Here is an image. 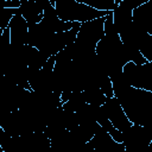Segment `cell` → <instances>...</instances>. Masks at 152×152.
<instances>
[{"label":"cell","instance_id":"obj_1","mask_svg":"<svg viewBox=\"0 0 152 152\" xmlns=\"http://www.w3.org/2000/svg\"><path fill=\"white\" fill-rule=\"evenodd\" d=\"M124 112L133 125L152 127V93L128 87L115 95Z\"/></svg>","mask_w":152,"mask_h":152},{"label":"cell","instance_id":"obj_2","mask_svg":"<svg viewBox=\"0 0 152 152\" xmlns=\"http://www.w3.org/2000/svg\"><path fill=\"white\" fill-rule=\"evenodd\" d=\"M55 7L61 20L80 24L103 18L109 13L97 11L78 0H56Z\"/></svg>","mask_w":152,"mask_h":152},{"label":"cell","instance_id":"obj_3","mask_svg":"<svg viewBox=\"0 0 152 152\" xmlns=\"http://www.w3.org/2000/svg\"><path fill=\"white\" fill-rule=\"evenodd\" d=\"M152 141V127L132 125L122 133L126 152H144Z\"/></svg>","mask_w":152,"mask_h":152},{"label":"cell","instance_id":"obj_4","mask_svg":"<svg viewBox=\"0 0 152 152\" xmlns=\"http://www.w3.org/2000/svg\"><path fill=\"white\" fill-rule=\"evenodd\" d=\"M102 109L107 115V118L109 119V121L112 122V125L120 132L124 133L126 129H128L133 125L127 118L126 113L124 112L120 102L115 96L112 99H108L106 103L102 106Z\"/></svg>","mask_w":152,"mask_h":152},{"label":"cell","instance_id":"obj_5","mask_svg":"<svg viewBox=\"0 0 152 152\" xmlns=\"http://www.w3.org/2000/svg\"><path fill=\"white\" fill-rule=\"evenodd\" d=\"M48 30H50L53 33H61V32H66L70 31L76 23H69V21H63L58 18L57 10L55 5L49 0L48 5L44 8V15L40 21Z\"/></svg>","mask_w":152,"mask_h":152},{"label":"cell","instance_id":"obj_6","mask_svg":"<svg viewBox=\"0 0 152 152\" xmlns=\"http://www.w3.org/2000/svg\"><path fill=\"white\" fill-rule=\"evenodd\" d=\"M133 24L148 34H152V0H147L135 8L132 14Z\"/></svg>","mask_w":152,"mask_h":152},{"label":"cell","instance_id":"obj_7","mask_svg":"<svg viewBox=\"0 0 152 152\" xmlns=\"http://www.w3.org/2000/svg\"><path fill=\"white\" fill-rule=\"evenodd\" d=\"M53 34L50 30H48L42 23L28 26V33L26 38V45L38 49L39 51L45 46L50 37Z\"/></svg>","mask_w":152,"mask_h":152},{"label":"cell","instance_id":"obj_8","mask_svg":"<svg viewBox=\"0 0 152 152\" xmlns=\"http://www.w3.org/2000/svg\"><path fill=\"white\" fill-rule=\"evenodd\" d=\"M11 31V44L12 45H26V38L28 33V24L21 14H15L10 25Z\"/></svg>","mask_w":152,"mask_h":152},{"label":"cell","instance_id":"obj_9","mask_svg":"<svg viewBox=\"0 0 152 152\" xmlns=\"http://www.w3.org/2000/svg\"><path fill=\"white\" fill-rule=\"evenodd\" d=\"M19 11L28 26L39 24L44 15V11L39 7L37 0H20Z\"/></svg>","mask_w":152,"mask_h":152},{"label":"cell","instance_id":"obj_10","mask_svg":"<svg viewBox=\"0 0 152 152\" xmlns=\"http://www.w3.org/2000/svg\"><path fill=\"white\" fill-rule=\"evenodd\" d=\"M132 14H133V10H131L124 2V0H121L119 6L113 11V21L119 34L122 33L133 23Z\"/></svg>","mask_w":152,"mask_h":152},{"label":"cell","instance_id":"obj_11","mask_svg":"<svg viewBox=\"0 0 152 152\" xmlns=\"http://www.w3.org/2000/svg\"><path fill=\"white\" fill-rule=\"evenodd\" d=\"M148 33H146L145 31H142L141 28H139L137 25H134L133 23L122 32L120 33V38L121 42L124 43V45L132 48V49H140L142 42L145 40V38L147 37Z\"/></svg>","mask_w":152,"mask_h":152},{"label":"cell","instance_id":"obj_12","mask_svg":"<svg viewBox=\"0 0 152 152\" xmlns=\"http://www.w3.org/2000/svg\"><path fill=\"white\" fill-rule=\"evenodd\" d=\"M0 148L2 152H28L21 135L11 137L0 127Z\"/></svg>","mask_w":152,"mask_h":152},{"label":"cell","instance_id":"obj_13","mask_svg":"<svg viewBox=\"0 0 152 152\" xmlns=\"http://www.w3.org/2000/svg\"><path fill=\"white\" fill-rule=\"evenodd\" d=\"M89 144L91 145V147L96 152H106L112 146H114L116 144V141L112 138V135L106 129H103L102 127H100L99 131L95 133V135L89 141Z\"/></svg>","mask_w":152,"mask_h":152},{"label":"cell","instance_id":"obj_14","mask_svg":"<svg viewBox=\"0 0 152 152\" xmlns=\"http://www.w3.org/2000/svg\"><path fill=\"white\" fill-rule=\"evenodd\" d=\"M86 103H87V101H86V97H84L83 91H72L70 100H69L68 102L63 103L62 108H63L64 110L76 113V112L80 110Z\"/></svg>","mask_w":152,"mask_h":152},{"label":"cell","instance_id":"obj_15","mask_svg":"<svg viewBox=\"0 0 152 152\" xmlns=\"http://www.w3.org/2000/svg\"><path fill=\"white\" fill-rule=\"evenodd\" d=\"M84 97L87 103L89 104H95V106H100L102 107L106 101L108 100L107 96L103 94V91L100 88H91V89H87L83 91Z\"/></svg>","mask_w":152,"mask_h":152},{"label":"cell","instance_id":"obj_16","mask_svg":"<svg viewBox=\"0 0 152 152\" xmlns=\"http://www.w3.org/2000/svg\"><path fill=\"white\" fill-rule=\"evenodd\" d=\"M139 50L147 62H152V34H147Z\"/></svg>","mask_w":152,"mask_h":152},{"label":"cell","instance_id":"obj_17","mask_svg":"<svg viewBox=\"0 0 152 152\" xmlns=\"http://www.w3.org/2000/svg\"><path fill=\"white\" fill-rule=\"evenodd\" d=\"M100 89L103 91V94L107 96V99L114 97V90H113L112 81H110V78H109L108 76L102 81V83H101V86H100Z\"/></svg>","mask_w":152,"mask_h":152},{"label":"cell","instance_id":"obj_18","mask_svg":"<svg viewBox=\"0 0 152 152\" xmlns=\"http://www.w3.org/2000/svg\"><path fill=\"white\" fill-rule=\"evenodd\" d=\"M20 0H5L2 2V8H19Z\"/></svg>","mask_w":152,"mask_h":152},{"label":"cell","instance_id":"obj_19","mask_svg":"<svg viewBox=\"0 0 152 152\" xmlns=\"http://www.w3.org/2000/svg\"><path fill=\"white\" fill-rule=\"evenodd\" d=\"M144 152H152V141H151V144L148 145V147H147V148H146Z\"/></svg>","mask_w":152,"mask_h":152}]
</instances>
